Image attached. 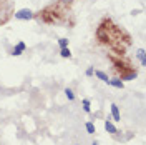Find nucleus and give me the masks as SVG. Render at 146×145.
Listing matches in <instances>:
<instances>
[{
  "label": "nucleus",
  "mask_w": 146,
  "mask_h": 145,
  "mask_svg": "<svg viewBox=\"0 0 146 145\" xmlns=\"http://www.w3.org/2000/svg\"><path fill=\"white\" fill-rule=\"evenodd\" d=\"M96 38L101 45H106L111 50L113 55L126 54V48L131 45V37L128 32H125L121 27H118L111 18L105 17L98 23L96 28Z\"/></svg>",
  "instance_id": "obj_1"
},
{
  "label": "nucleus",
  "mask_w": 146,
  "mask_h": 145,
  "mask_svg": "<svg viewBox=\"0 0 146 145\" xmlns=\"http://www.w3.org/2000/svg\"><path fill=\"white\" fill-rule=\"evenodd\" d=\"M68 12H70V5L58 0L55 3L46 5L45 9H42L40 12H36L33 18H38L40 22H43L46 25H58V23H63L68 18V15H70Z\"/></svg>",
  "instance_id": "obj_2"
},
{
  "label": "nucleus",
  "mask_w": 146,
  "mask_h": 145,
  "mask_svg": "<svg viewBox=\"0 0 146 145\" xmlns=\"http://www.w3.org/2000/svg\"><path fill=\"white\" fill-rule=\"evenodd\" d=\"M110 60L113 62V70L116 72L119 80H133V79H136L138 70L133 67V64L128 58H125V55L121 57V55L110 54Z\"/></svg>",
  "instance_id": "obj_3"
},
{
  "label": "nucleus",
  "mask_w": 146,
  "mask_h": 145,
  "mask_svg": "<svg viewBox=\"0 0 146 145\" xmlns=\"http://www.w3.org/2000/svg\"><path fill=\"white\" fill-rule=\"evenodd\" d=\"M33 17H35V13L28 9H22V10H18V12H15V18L17 20H30V18H33Z\"/></svg>",
  "instance_id": "obj_4"
},
{
  "label": "nucleus",
  "mask_w": 146,
  "mask_h": 145,
  "mask_svg": "<svg viewBox=\"0 0 146 145\" xmlns=\"http://www.w3.org/2000/svg\"><path fill=\"white\" fill-rule=\"evenodd\" d=\"M111 118H113V122L121 120V112H119V107L116 103H111Z\"/></svg>",
  "instance_id": "obj_5"
},
{
  "label": "nucleus",
  "mask_w": 146,
  "mask_h": 145,
  "mask_svg": "<svg viewBox=\"0 0 146 145\" xmlns=\"http://www.w3.org/2000/svg\"><path fill=\"white\" fill-rule=\"evenodd\" d=\"M105 128H106V132H108V134H111V135H116V134H118V128L115 127L113 120H110V118H106V120H105Z\"/></svg>",
  "instance_id": "obj_6"
},
{
  "label": "nucleus",
  "mask_w": 146,
  "mask_h": 145,
  "mask_svg": "<svg viewBox=\"0 0 146 145\" xmlns=\"http://www.w3.org/2000/svg\"><path fill=\"white\" fill-rule=\"evenodd\" d=\"M25 48H27V45H25V42H18L17 45L13 47V50H12V55H15V57H18V55H22L23 52H25Z\"/></svg>",
  "instance_id": "obj_7"
},
{
  "label": "nucleus",
  "mask_w": 146,
  "mask_h": 145,
  "mask_svg": "<svg viewBox=\"0 0 146 145\" xmlns=\"http://www.w3.org/2000/svg\"><path fill=\"white\" fill-rule=\"evenodd\" d=\"M108 85H111V87H115V89H119V90H121V89L125 87V83H123V80H119V79H113V80L110 79V80H108Z\"/></svg>",
  "instance_id": "obj_8"
},
{
  "label": "nucleus",
  "mask_w": 146,
  "mask_h": 145,
  "mask_svg": "<svg viewBox=\"0 0 146 145\" xmlns=\"http://www.w3.org/2000/svg\"><path fill=\"white\" fill-rule=\"evenodd\" d=\"M93 73H95V75H96V77H98V79H100L101 82H105V83H108L110 77H108V75H106L105 72H101V70H95Z\"/></svg>",
  "instance_id": "obj_9"
},
{
  "label": "nucleus",
  "mask_w": 146,
  "mask_h": 145,
  "mask_svg": "<svg viewBox=\"0 0 146 145\" xmlns=\"http://www.w3.org/2000/svg\"><path fill=\"white\" fill-rule=\"evenodd\" d=\"M85 128H86V132L91 134V135L96 134V128H95V124H93V122H86V124H85Z\"/></svg>",
  "instance_id": "obj_10"
},
{
  "label": "nucleus",
  "mask_w": 146,
  "mask_h": 145,
  "mask_svg": "<svg viewBox=\"0 0 146 145\" xmlns=\"http://www.w3.org/2000/svg\"><path fill=\"white\" fill-rule=\"evenodd\" d=\"M60 55H62L63 58H70V57H72V52H70L68 47H65V48H60Z\"/></svg>",
  "instance_id": "obj_11"
},
{
  "label": "nucleus",
  "mask_w": 146,
  "mask_h": 145,
  "mask_svg": "<svg viewBox=\"0 0 146 145\" xmlns=\"http://www.w3.org/2000/svg\"><path fill=\"white\" fill-rule=\"evenodd\" d=\"M83 110H85L86 113H90V112H91V102L88 99L83 100Z\"/></svg>",
  "instance_id": "obj_12"
},
{
  "label": "nucleus",
  "mask_w": 146,
  "mask_h": 145,
  "mask_svg": "<svg viewBox=\"0 0 146 145\" xmlns=\"http://www.w3.org/2000/svg\"><path fill=\"white\" fill-rule=\"evenodd\" d=\"M65 95H66V99H68V100H72V102L75 100V93H73L72 89H65Z\"/></svg>",
  "instance_id": "obj_13"
},
{
  "label": "nucleus",
  "mask_w": 146,
  "mask_h": 145,
  "mask_svg": "<svg viewBox=\"0 0 146 145\" xmlns=\"http://www.w3.org/2000/svg\"><path fill=\"white\" fill-rule=\"evenodd\" d=\"M138 58L141 60V65H146V62H145V50H143V48L138 50Z\"/></svg>",
  "instance_id": "obj_14"
},
{
  "label": "nucleus",
  "mask_w": 146,
  "mask_h": 145,
  "mask_svg": "<svg viewBox=\"0 0 146 145\" xmlns=\"http://www.w3.org/2000/svg\"><path fill=\"white\" fill-rule=\"evenodd\" d=\"M58 45H60V48L68 47V40H66V38H60V40H58Z\"/></svg>",
  "instance_id": "obj_15"
},
{
  "label": "nucleus",
  "mask_w": 146,
  "mask_h": 145,
  "mask_svg": "<svg viewBox=\"0 0 146 145\" xmlns=\"http://www.w3.org/2000/svg\"><path fill=\"white\" fill-rule=\"evenodd\" d=\"M93 72H95V70H93V67H88V68H86V75H88V77H91Z\"/></svg>",
  "instance_id": "obj_16"
},
{
  "label": "nucleus",
  "mask_w": 146,
  "mask_h": 145,
  "mask_svg": "<svg viewBox=\"0 0 146 145\" xmlns=\"http://www.w3.org/2000/svg\"><path fill=\"white\" fill-rule=\"evenodd\" d=\"M62 2H63V3H66V5H72L75 0H62Z\"/></svg>",
  "instance_id": "obj_17"
},
{
  "label": "nucleus",
  "mask_w": 146,
  "mask_h": 145,
  "mask_svg": "<svg viewBox=\"0 0 146 145\" xmlns=\"http://www.w3.org/2000/svg\"><path fill=\"white\" fill-rule=\"evenodd\" d=\"M91 145H98V142H93V144H91Z\"/></svg>",
  "instance_id": "obj_18"
}]
</instances>
